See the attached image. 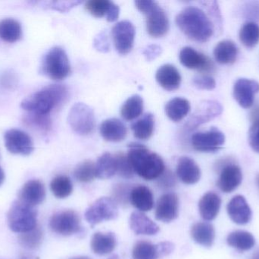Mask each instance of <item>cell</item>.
I'll list each match as a JSON object with an SVG mask.
<instances>
[{
  "label": "cell",
  "instance_id": "6da1fadb",
  "mask_svg": "<svg viewBox=\"0 0 259 259\" xmlns=\"http://www.w3.org/2000/svg\"><path fill=\"white\" fill-rule=\"evenodd\" d=\"M176 24L181 31L196 42H207L214 33V25L202 9L189 6L176 17Z\"/></svg>",
  "mask_w": 259,
  "mask_h": 259
},
{
  "label": "cell",
  "instance_id": "7a4b0ae2",
  "mask_svg": "<svg viewBox=\"0 0 259 259\" xmlns=\"http://www.w3.org/2000/svg\"><path fill=\"white\" fill-rule=\"evenodd\" d=\"M68 90L62 85H51L24 99L21 107L30 114L50 116V112L65 102Z\"/></svg>",
  "mask_w": 259,
  "mask_h": 259
},
{
  "label": "cell",
  "instance_id": "3957f363",
  "mask_svg": "<svg viewBox=\"0 0 259 259\" xmlns=\"http://www.w3.org/2000/svg\"><path fill=\"white\" fill-rule=\"evenodd\" d=\"M127 153L134 173L146 180L158 179L165 170L162 158L146 146L139 143H131Z\"/></svg>",
  "mask_w": 259,
  "mask_h": 259
},
{
  "label": "cell",
  "instance_id": "277c9868",
  "mask_svg": "<svg viewBox=\"0 0 259 259\" xmlns=\"http://www.w3.org/2000/svg\"><path fill=\"white\" fill-rule=\"evenodd\" d=\"M11 231L17 234L28 232L37 226V212L34 207L17 200L11 205L7 215Z\"/></svg>",
  "mask_w": 259,
  "mask_h": 259
},
{
  "label": "cell",
  "instance_id": "5b68a950",
  "mask_svg": "<svg viewBox=\"0 0 259 259\" xmlns=\"http://www.w3.org/2000/svg\"><path fill=\"white\" fill-rule=\"evenodd\" d=\"M42 71L55 81L63 80L69 76L71 65L63 48L55 47L49 50L42 61Z\"/></svg>",
  "mask_w": 259,
  "mask_h": 259
},
{
  "label": "cell",
  "instance_id": "8992f818",
  "mask_svg": "<svg viewBox=\"0 0 259 259\" xmlns=\"http://www.w3.org/2000/svg\"><path fill=\"white\" fill-rule=\"evenodd\" d=\"M68 123L71 129L78 135H90L95 128L94 110L85 103H75L68 114Z\"/></svg>",
  "mask_w": 259,
  "mask_h": 259
},
{
  "label": "cell",
  "instance_id": "52a82bcc",
  "mask_svg": "<svg viewBox=\"0 0 259 259\" xmlns=\"http://www.w3.org/2000/svg\"><path fill=\"white\" fill-rule=\"evenodd\" d=\"M118 205L112 198L102 197L94 202L85 212V219L91 227L118 217Z\"/></svg>",
  "mask_w": 259,
  "mask_h": 259
},
{
  "label": "cell",
  "instance_id": "ba28073f",
  "mask_svg": "<svg viewBox=\"0 0 259 259\" xmlns=\"http://www.w3.org/2000/svg\"><path fill=\"white\" fill-rule=\"evenodd\" d=\"M52 231L59 235H74L81 230L80 219L78 214L73 210L59 211L52 216L50 220Z\"/></svg>",
  "mask_w": 259,
  "mask_h": 259
},
{
  "label": "cell",
  "instance_id": "9c48e42d",
  "mask_svg": "<svg viewBox=\"0 0 259 259\" xmlns=\"http://www.w3.org/2000/svg\"><path fill=\"white\" fill-rule=\"evenodd\" d=\"M225 143V135L215 127L205 132L193 134L191 144L193 149L200 152H216L222 149Z\"/></svg>",
  "mask_w": 259,
  "mask_h": 259
},
{
  "label": "cell",
  "instance_id": "30bf717a",
  "mask_svg": "<svg viewBox=\"0 0 259 259\" xmlns=\"http://www.w3.org/2000/svg\"><path fill=\"white\" fill-rule=\"evenodd\" d=\"M112 38L114 45L118 53L126 55L134 47L136 30L131 21H121L116 23L112 28Z\"/></svg>",
  "mask_w": 259,
  "mask_h": 259
},
{
  "label": "cell",
  "instance_id": "8fae6325",
  "mask_svg": "<svg viewBox=\"0 0 259 259\" xmlns=\"http://www.w3.org/2000/svg\"><path fill=\"white\" fill-rule=\"evenodd\" d=\"M5 145L10 153L27 156L33 152V143L28 134L20 129H12L4 134Z\"/></svg>",
  "mask_w": 259,
  "mask_h": 259
},
{
  "label": "cell",
  "instance_id": "7c38bea8",
  "mask_svg": "<svg viewBox=\"0 0 259 259\" xmlns=\"http://www.w3.org/2000/svg\"><path fill=\"white\" fill-rule=\"evenodd\" d=\"M179 59L184 66L190 69L202 72H210L214 69V64L208 56L190 47H184L181 50Z\"/></svg>",
  "mask_w": 259,
  "mask_h": 259
},
{
  "label": "cell",
  "instance_id": "4fadbf2b",
  "mask_svg": "<svg viewBox=\"0 0 259 259\" xmlns=\"http://www.w3.org/2000/svg\"><path fill=\"white\" fill-rule=\"evenodd\" d=\"M259 92V83L249 79H240L234 85V97L241 107L249 109L253 106L255 94Z\"/></svg>",
  "mask_w": 259,
  "mask_h": 259
},
{
  "label": "cell",
  "instance_id": "5bb4252c",
  "mask_svg": "<svg viewBox=\"0 0 259 259\" xmlns=\"http://www.w3.org/2000/svg\"><path fill=\"white\" fill-rule=\"evenodd\" d=\"M223 110L222 105L214 100H206L199 105L196 112L193 114L186 124L188 130H193L203 123L219 117Z\"/></svg>",
  "mask_w": 259,
  "mask_h": 259
},
{
  "label": "cell",
  "instance_id": "9a60e30c",
  "mask_svg": "<svg viewBox=\"0 0 259 259\" xmlns=\"http://www.w3.org/2000/svg\"><path fill=\"white\" fill-rule=\"evenodd\" d=\"M243 181L241 169L234 163L227 162L221 167L220 176L217 186L221 191L231 193L237 190Z\"/></svg>",
  "mask_w": 259,
  "mask_h": 259
},
{
  "label": "cell",
  "instance_id": "2e32d148",
  "mask_svg": "<svg viewBox=\"0 0 259 259\" xmlns=\"http://www.w3.org/2000/svg\"><path fill=\"white\" fill-rule=\"evenodd\" d=\"M179 199L177 194L167 193L158 199L155 208V218L164 223H170L178 217Z\"/></svg>",
  "mask_w": 259,
  "mask_h": 259
},
{
  "label": "cell",
  "instance_id": "e0dca14e",
  "mask_svg": "<svg viewBox=\"0 0 259 259\" xmlns=\"http://www.w3.org/2000/svg\"><path fill=\"white\" fill-rule=\"evenodd\" d=\"M146 30L152 38L164 36L169 30V21L164 9L157 4L146 14Z\"/></svg>",
  "mask_w": 259,
  "mask_h": 259
},
{
  "label": "cell",
  "instance_id": "ac0fdd59",
  "mask_svg": "<svg viewBox=\"0 0 259 259\" xmlns=\"http://www.w3.org/2000/svg\"><path fill=\"white\" fill-rule=\"evenodd\" d=\"M228 215L233 222L239 225H244L252 220V210L244 196H234L227 207Z\"/></svg>",
  "mask_w": 259,
  "mask_h": 259
},
{
  "label": "cell",
  "instance_id": "d6986e66",
  "mask_svg": "<svg viewBox=\"0 0 259 259\" xmlns=\"http://www.w3.org/2000/svg\"><path fill=\"white\" fill-rule=\"evenodd\" d=\"M85 9L96 18H106L109 22H114L119 17L120 9L109 0H90L85 4Z\"/></svg>",
  "mask_w": 259,
  "mask_h": 259
},
{
  "label": "cell",
  "instance_id": "ffe728a7",
  "mask_svg": "<svg viewBox=\"0 0 259 259\" xmlns=\"http://www.w3.org/2000/svg\"><path fill=\"white\" fill-rule=\"evenodd\" d=\"M18 198V200L32 207L40 205L46 199L45 186L37 179L27 181L20 190Z\"/></svg>",
  "mask_w": 259,
  "mask_h": 259
},
{
  "label": "cell",
  "instance_id": "44dd1931",
  "mask_svg": "<svg viewBox=\"0 0 259 259\" xmlns=\"http://www.w3.org/2000/svg\"><path fill=\"white\" fill-rule=\"evenodd\" d=\"M177 175L184 184L194 185L200 179L201 170L194 160L183 156L178 160Z\"/></svg>",
  "mask_w": 259,
  "mask_h": 259
},
{
  "label": "cell",
  "instance_id": "7402d4cb",
  "mask_svg": "<svg viewBox=\"0 0 259 259\" xmlns=\"http://www.w3.org/2000/svg\"><path fill=\"white\" fill-rule=\"evenodd\" d=\"M155 79L161 88L168 91L178 89L182 80L178 68L171 64H164L158 68Z\"/></svg>",
  "mask_w": 259,
  "mask_h": 259
},
{
  "label": "cell",
  "instance_id": "603a6c76",
  "mask_svg": "<svg viewBox=\"0 0 259 259\" xmlns=\"http://www.w3.org/2000/svg\"><path fill=\"white\" fill-rule=\"evenodd\" d=\"M100 132L106 141L120 142L127 136V130L123 122L116 118L108 119L100 125Z\"/></svg>",
  "mask_w": 259,
  "mask_h": 259
},
{
  "label": "cell",
  "instance_id": "cb8c5ba5",
  "mask_svg": "<svg viewBox=\"0 0 259 259\" xmlns=\"http://www.w3.org/2000/svg\"><path fill=\"white\" fill-rule=\"evenodd\" d=\"M130 228L137 235L153 236L159 232V227L144 213L134 211L130 217Z\"/></svg>",
  "mask_w": 259,
  "mask_h": 259
},
{
  "label": "cell",
  "instance_id": "d4e9b609",
  "mask_svg": "<svg viewBox=\"0 0 259 259\" xmlns=\"http://www.w3.org/2000/svg\"><path fill=\"white\" fill-rule=\"evenodd\" d=\"M222 206V199L213 192L205 193L199 202L201 217L207 221L214 220L219 215Z\"/></svg>",
  "mask_w": 259,
  "mask_h": 259
},
{
  "label": "cell",
  "instance_id": "484cf974",
  "mask_svg": "<svg viewBox=\"0 0 259 259\" xmlns=\"http://www.w3.org/2000/svg\"><path fill=\"white\" fill-rule=\"evenodd\" d=\"M130 202L140 212L151 211L154 207V196L152 191L146 186L133 187Z\"/></svg>",
  "mask_w": 259,
  "mask_h": 259
},
{
  "label": "cell",
  "instance_id": "4316f807",
  "mask_svg": "<svg viewBox=\"0 0 259 259\" xmlns=\"http://www.w3.org/2000/svg\"><path fill=\"white\" fill-rule=\"evenodd\" d=\"M117 239L113 233L97 232L91 239V247L93 252L98 255H106L115 250Z\"/></svg>",
  "mask_w": 259,
  "mask_h": 259
},
{
  "label": "cell",
  "instance_id": "83f0119b",
  "mask_svg": "<svg viewBox=\"0 0 259 259\" xmlns=\"http://www.w3.org/2000/svg\"><path fill=\"white\" fill-rule=\"evenodd\" d=\"M190 234L196 243L206 248L211 247L215 239L214 227L208 222H198L194 224L192 226Z\"/></svg>",
  "mask_w": 259,
  "mask_h": 259
},
{
  "label": "cell",
  "instance_id": "f1b7e54d",
  "mask_svg": "<svg viewBox=\"0 0 259 259\" xmlns=\"http://www.w3.org/2000/svg\"><path fill=\"white\" fill-rule=\"evenodd\" d=\"M239 50L234 41L224 40L220 41L214 49V56L219 63L232 64L237 60Z\"/></svg>",
  "mask_w": 259,
  "mask_h": 259
},
{
  "label": "cell",
  "instance_id": "f546056e",
  "mask_svg": "<svg viewBox=\"0 0 259 259\" xmlns=\"http://www.w3.org/2000/svg\"><path fill=\"white\" fill-rule=\"evenodd\" d=\"M190 103L183 97H175L166 103L164 111L171 121L178 123L184 120L190 111Z\"/></svg>",
  "mask_w": 259,
  "mask_h": 259
},
{
  "label": "cell",
  "instance_id": "4dcf8cb0",
  "mask_svg": "<svg viewBox=\"0 0 259 259\" xmlns=\"http://www.w3.org/2000/svg\"><path fill=\"white\" fill-rule=\"evenodd\" d=\"M117 173V161L115 155L109 152L102 155L96 164V177L108 179L113 177Z\"/></svg>",
  "mask_w": 259,
  "mask_h": 259
},
{
  "label": "cell",
  "instance_id": "1f68e13d",
  "mask_svg": "<svg viewBox=\"0 0 259 259\" xmlns=\"http://www.w3.org/2000/svg\"><path fill=\"white\" fill-rule=\"evenodd\" d=\"M155 128V117L150 113L144 114L140 120L131 125V129L137 139L147 140L150 138Z\"/></svg>",
  "mask_w": 259,
  "mask_h": 259
},
{
  "label": "cell",
  "instance_id": "d6a6232c",
  "mask_svg": "<svg viewBox=\"0 0 259 259\" xmlns=\"http://www.w3.org/2000/svg\"><path fill=\"white\" fill-rule=\"evenodd\" d=\"M227 243L234 249L240 251H248L255 246V239L248 231H235L228 236Z\"/></svg>",
  "mask_w": 259,
  "mask_h": 259
},
{
  "label": "cell",
  "instance_id": "836d02e7",
  "mask_svg": "<svg viewBox=\"0 0 259 259\" xmlns=\"http://www.w3.org/2000/svg\"><path fill=\"white\" fill-rule=\"evenodd\" d=\"M21 24L13 18H6L0 21V38L8 43H15L21 38Z\"/></svg>",
  "mask_w": 259,
  "mask_h": 259
},
{
  "label": "cell",
  "instance_id": "e575fe53",
  "mask_svg": "<svg viewBox=\"0 0 259 259\" xmlns=\"http://www.w3.org/2000/svg\"><path fill=\"white\" fill-rule=\"evenodd\" d=\"M143 110V100L138 94L130 97L121 109V115L127 121L138 118Z\"/></svg>",
  "mask_w": 259,
  "mask_h": 259
},
{
  "label": "cell",
  "instance_id": "d590c367",
  "mask_svg": "<svg viewBox=\"0 0 259 259\" xmlns=\"http://www.w3.org/2000/svg\"><path fill=\"white\" fill-rule=\"evenodd\" d=\"M240 41L246 48H254L259 43V25L254 21L245 23L240 30Z\"/></svg>",
  "mask_w": 259,
  "mask_h": 259
},
{
  "label": "cell",
  "instance_id": "8d00e7d4",
  "mask_svg": "<svg viewBox=\"0 0 259 259\" xmlns=\"http://www.w3.org/2000/svg\"><path fill=\"white\" fill-rule=\"evenodd\" d=\"M50 190L55 197L57 199H66L72 193V182L68 176L65 175H59L51 181Z\"/></svg>",
  "mask_w": 259,
  "mask_h": 259
},
{
  "label": "cell",
  "instance_id": "74e56055",
  "mask_svg": "<svg viewBox=\"0 0 259 259\" xmlns=\"http://www.w3.org/2000/svg\"><path fill=\"white\" fill-rule=\"evenodd\" d=\"M134 259H158L160 257L157 245L150 242L139 241L134 245L132 251Z\"/></svg>",
  "mask_w": 259,
  "mask_h": 259
},
{
  "label": "cell",
  "instance_id": "f35d334b",
  "mask_svg": "<svg viewBox=\"0 0 259 259\" xmlns=\"http://www.w3.org/2000/svg\"><path fill=\"white\" fill-rule=\"evenodd\" d=\"M44 239L42 229L39 225L28 232L23 233L18 237L20 244L27 249H35L40 246Z\"/></svg>",
  "mask_w": 259,
  "mask_h": 259
},
{
  "label": "cell",
  "instance_id": "ab89813d",
  "mask_svg": "<svg viewBox=\"0 0 259 259\" xmlns=\"http://www.w3.org/2000/svg\"><path fill=\"white\" fill-rule=\"evenodd\" d=\"M74 176L80 182H90L96 178V164L92 161H84L74 169Z\"/></svg>",
  "mask_w": 259,
  "mask_h": 259
},
{
  "label": "cell",
  "instance_id": "60d3db41",
  "mask_svg": "<svg viewBox=\"0 0 259 259\" xmlns=\"http://www.w3.org/2000/svg\"><path fill=\"white\" fill-rule=\"evenodd\" d=\"M132 189L133 187L127 184H117L112 189V199L117 205L127 206L130 203V197Z\"/></svg>",
  "mask_w": 259,
  "mask_h": 259
},
{
  "label": "cell",
  "instance_id": "b9f144b4",
  "mask_svg": "<svg viewBox=\"0 0 259 259\" xmlns=\"http://www.w3.org/2000/svg\"><path fill=\"white\" fill-rule=\"evenodd\" d=\"M115 158L117 161V173L124 179H131L134 177L135 173L127 155L120 152L115 155Z\"/></svg>",
  "mask_w": 259,
  "mask_h": 259
},
{
  "label": "cell",
  "instance_id": "7bdbcfd3",
  "mask_svg": "<svg viewBox=\"0 0 259 259\" xmlns=\"http://www.w3.org/2000/svg\"><path fill=\"white\" fill-rule=\"evenodd\" d=\"M27 122L42 132H48L51 128V120H50V116L30 114L27 118Z\"/></svg>",
  "mask_w": 259,
  "mask_h": 259
},
{
  "label": "cell",
  "instance_id": "ee69618b",
  "mask_svg": "<svg viewBox=\"0 0 259 259\" xmlns=\"http://www.w3.org/2000/svg\"><path fill=\"white\" fill-rule=\"evenodd\" d=\"M81 3L82 1H51L47 2L45 4L47 8L59 12H65Z\"/></svg>",
  "mask_w": 259,
  "mask_h": 259
},
{
  "label": "cell",
  "instance_id": "f6af8a7d",
  "mask_svg": "<svg viewBox=\"0 0 259 259\" xmlns=\"http://www.w3.org/2000/svg\"><path fill=\"white\" fill-rule=\"evenodd\" d=\"M193 85L195 87L201 90H213L215 88L216 82L211 76L203 75V76H196L193 79Z\"/></svg>",
  "mask_w": 259,
  "mask_h": 259
},
{
  "label": "cell",
  "instance_id": "bcb514c9",
  "mask_svg": "<svg viewBox=\"0 0 259 259\" xmlns=\"http://www.w3.org/2000/svg\"><path fill=\"white\" fill-rule=\"evenodd\" d=\"M158 179V186L163 190L173 188L176 185V178L170 170H164Z\"/></svg>",
  "mask_w": 259,
  "mask_h": 259
},
{
  "label": "cell",
  "instance_id": "7dc6e473",
  "mask_svg": "<svg viewBox=\"0 0 259 259\" xmlns=\"http://www.w3.org/2000/svg\"><path fill=\"white\" fill-rule=\"evenodd\" d=\"M248 141L252 150L259 153V120L252 123L249 129Z\"/></svg>",
  "mask_w": 259,
  "mask_h": 259
},
{
  "label": "cell",
  "instance_id": "c3c4849f",
  "mask_svg": "<svg viewBox=\"0 0 259 259\" xmlns=\"http://www.w3.org/2000/svg\"><path fill=\"white\" fill-rule=\"evenodd\" d=\"M94 47L98 51L103 52V53L109 51L110 44H109L107 33H105L104 31L99 33L94 39Z\"/></svg>",
  "mask_w": 259,
  "mask_h": 259
},
{
  "label": "cell",
  "instance_id": "681fc988",
  "mask_svg": "<svg viewBox=\"0 0 259 259\" xmlns=\"http://www.w3.org/2000/svg\"><path fill=\"white\" fill-rule=\"evenodd\" d=\"M161 53H162V49L157 44L147 46L143 51V55L148 61H152L156 59L161 54Z\"/></svg>",
  "mask_w": 259,
  "mask_h": 259
},
{
  "label": "cell",
  "instance_id": "f907efd6",
  "mask_svg": "<svg viewBox=\"0 0 259 259\" xmlns=\"http://www.w3.org/2000/svg\"><path fill=\"white\" fill-rule=\"evenodd\" d=\"M134 3L138 10L144 15H146L148 12H150L158 4L156 2L150 1V0H140V1H135Z\"/></svg>",
  "mask_w": 259,
  "mask_h": 259
},
{
  "label": "cell",
  "instance_id": "816d5d0a",
  "mask_svg": "<svg viewBox=\"0 0 259 259\" xmlns=\"http://www.w3.org/2000/svg\"><path fill=\"white\" fill-rule=\"evenodd\" d=\"M158 252H159L160 257L165 256L171 253L175 249V245L170 242L165 241L157 244Z\"/></svg>",
  "mask_w": 259,
  "mask_h": 259
},
{
  "label": "cell",
  "instance_id": "f5cc1de1",
  "mask_svg": "<svg viewBox=\"0 0 259 259\" xmlns=\"http://www.w3.org/2000/svg\"><path fill=\"white\" fill-rule=\"evenodd\" d=\"M251 117L252 119V123L257 120H259V106H257L256 108L252 110V114H251Z\"/></svg>",
  "mask_w": 259,
  "mask_h": 259
},
{
  "label": "cell",
  "instance_id": "db71d44e",
  "mask_svg": "<svg viewBox=\"0 0 259 259\" xmlns=\"http://www.w3.org/2000/svg\"><path fill=\"white\" fill-rule=\"evenodd\" d=\"M5 179H6V175H5L4 170L0 167V187H1L3 182H4Z\"/></svg>",
  "mask_w": 259,
  "mask_h": 259
},
{
  "label": "cell",
  "instance_id": "11a10c76",
  "mask_svg": "<svg viewBox=\"0 0 259 259\" xmlns=\"http://www.w3.org/2000/svg\"><path fill=\"white\" fill-rule=\"evenodd\" d=\"M69 259H91L88 256H84V255H80V256H75L72 257V258H70Z\"/></svg>",
  "mask_w": 259,
  "mask_h": 259
},
{
  "label": "cell",
  "instance_id": "9f6ffc18",
  "mask_svg": "<svg viewBox=\"0 0 259 259\" xmlns=\"http://www.w3.org/2000/svg\"><path fill=\"white\" fill-rule=\"evenodd\" d=\"M252 259H259V249L253 254Z\"/></svg>",
  "mask_w": 259,
  "mask_h": 259
},
{
  "label": "cell",
  "instance_id": "6f0895ef",
  "mask_svg": "<svg viewBox=\"0 0 259 259\" xmlns=\"http://www.w3.org/2000/svg\"><path fill=\"white\" fill-rule=\"evenodd\" d=\"M109 259H120L119 257L118 256V255H112V257H110Z\"/></svg>",
  "mask_w": 259,
  "mask_h": 259
},
{
  "label": "cell",
  "instance_id": "680465c9",
  "mask_svg": "<svg viewBox=\"0 0 259 259\" xmlns=\"http://www.w3.org/2000/svg\"><path fill=\"white\" fill-rule=\"evenodd\" d=\"M256 184H257V186H258V187L259 188V174L257 175V176H256Z\"/></svg>",
  "mask_w": 259,
  "mask_h": 259
}]
</instances>
